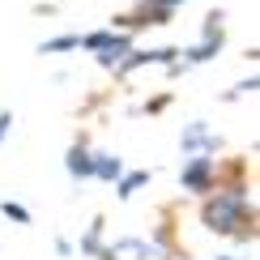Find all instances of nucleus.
Here are the masks:
<instances>
[{"mask_svg":"<svg viewBox=\"0 0 260 260\" xmlns=\"http://www.w3.org/2000/svg\"><path fill=\"white\" fill-rule=\"evenodd\" d=\"M149 179H154L149 171H124V175L115 179L111 188H115V197H120V201H133V197H137L141 188H149Z\"/></svg>","mask_w":260,"mask_h":260,"instance_id":"obj_7","label":"nucleus"},{"mask_svg":"<svg viewBox=\"0 0 260 260\" xmlns=\"http://www.w3.org/2000/svg\"><path fill=\"white\" fill-rule=\"evenodd\" d=\"M222 26H226V13H222V9H209V13H205L201 35H222Z\"/></svg>","mask_w":260,"mask_h":260,"instance_id":"obj_12","label":"nucleus"},{"mask_svg":"<svg viewBox=\"0 0 260 260\" xmlns=\"http://www.w3.org/2000/svg\"><path fill=\"white\" fill-rule=\"evenodd\" d=\"M13 133V111H0V141Z\"/></svg>","mask_w":260,"mask_h":260,"instance_id":"obj_15","label":"nucleus"},{"mask_svg":"<svg viewBox=\"0 0 260 260\" xmlns=\"http://www.w3.org/2000/svg\"><path fill=\"white\" fill-rule=\"evenodd\" d=\"M167 103H171V94H158V99H149V103H145V111H149V115H158Z\"/></svg>","mask_w":260,"mask_h":260,"instance_id":"obj_14","label":"nucleus"},{"mask_svg":"<svg viewBox=\"0 0 260 260\" xmlns=\"http://www.w3.org/2000/svg\"><path fill=\"white\" fill-rule=\"evenodd\" d=\"M64 171H69L73 179H90V171H94V149L85 145V137H77L69 145V154H64Z\"/></svg>","mask_w":260,"mask_h":260,"instance_id":"obj_6","label":"nucleus"},{"mask_svg":"<svg viewBox=\"0 0 260 260\" xmlns=\"http://www.w3.org/2000/svg\"><path fill=\"white\" fill-rule=\"evenodd\" d=\"M0 213H5V218L9 222H17V226H30V209H26V205H17V201H0Z\"/></svg>","mask_w":260,"mask_h":260,"instance_id":"obj_11","label":"nucleus"},{"mask_svg":"<svg viewBox=\"0 0 260 260\" xmlns=\"http://www.w3.org/2000/svg\"><path fill=\"white\" fill-rule=\"evenodd\" d=\"M222 47H226V30H222V35H201V43H192V47L179 51V64H183V69H192V64H209V60L222 56Z\"/></svg>","mask_w":260,"mask_h":260,"instance_id":"obj_5","label":"nucleus"},{"mask_svg":"<svg viewBox=\"0 0 260 260\" xmlns=\"http://www.w3.org/2000/svg\"><path fill=\"white\" fill-rule=\"evenodd\" d=\"M133 47H137V43H133V35H128V30H111V35H107V43L94 51V64H99V69H107V73H115V69H120V60H124Z\"/></svg>","mask_w":260,"mask_h":260,"instance_id":"obj_4","label":"nucleus"},{"mask_svg":"<svg viewBox=\"0 0 260 260\" xmlns=\"http://www.w3.org/2000/svg\"><path fill=\"white\" fill-rule=\"evenodd\" d=\"M201 222L205 231L213 235H226V239H239V243H252L256 239V213H252V192H247L243 179H226L209 197H201Z\"/></svg>","mask_w":260,"mask_h":260,"instance_id":"obj_1","label":"nucleus"},{"mask_svg":"<svg viewBox=\"0 0 260 260\" xmlns=\"http://www.w3.org/2000/svg\"><path fill=\"white\" fill-rule=\"evenodd\" d=\"M213 260H239V256H213Z\"/></svg>","mask_w":260,"mask_h":260,"instance_id":"obj_17","label":"nucleus"},{"mask_svg":"<svg viewBox=\"0 0 260 260\" xmlns=\"http://www.w3.org/2000/svg\"><path fill=\"white\" fill-rule=\"evenodd\" d=\"M77 39L81 35H56V39H43L39 51L43 56H64V51H77Z\"/></svg>","mask_w":260,"mask_h":260,"instance_id":"obj_9","label":"nucleus"},{"mask_svg":"<svg viewBox=\"0 0 260 260\" xmlns=\"http://www.w3.org/2000/svg\"><path fill=\"white\" fill-rule=\"evenodd\" d=\"M179 149H183V158H192V154H213V158H218L222 137L213 133L205 120H192V124L179 128Z\"/></svg>","mask_w":260,"mask_h":260,"instance_id":"obj_3","label":"nucleus"},{"mask_svg":"<svg viewBox=\"0 0 260 260\" xmlns=\"http://www.w3.org/2000/svg\"><path fill=\"white\" fill-rule=\"evenodd\" d=\"M120 175H124V162H120V154H94V171H90V179L115 183Z\"/></svg>","mask_w":260,"mask_h":260,"instance_id":"obj_8","label":"nucleus"},{"mask_svg":"<svg viewBox=\"0 0 260 260\" xmlns=\"http://www.w3.org/2000/svg\"><path fill=\"white\" fill-rule=\"evenodd\" d=\"M77 252H85V256H99V252H103V218H94V222H90V231L81 235Z\"/></svg>","mask_w":260,"mask_h":260,"instance_id":"obj_10","label":"nucleus"},{"mask_svg":"<svg viewBox=\"0 0 260 260\" xmlns=\"http://www.w3.org/2000/svg\"><path fill=\"white\" fill-rule=\"evenodd\" d=\"M260 90V77H256V73H247V77L239 81V85H235V90L231 94H226V99H243V94H247V99H252V94Z\"/></svg>","mask_w":260,"mask_h":260,"instance_id":"obj_13","label":"nucleus"},{"mask_svg":"<svg viewBox=\"0 0 260 260\" xmlns=\"http://www.w3.org/2000/svg\"><path fill=\"white\" fill-rule=\"evenodd\" d=\"M218 183L222 179H218V158H213V154L183 158V167H179V188L183 192H192V197H209Z\"/></svg>","mask_w":260,"mask_h":260,"instance_id":"obj_2","label":"nucleus"},{"mask_svg":"<svg viewBox=\"0 0 260 260\" xmlns=\"http://www.w3.org/2000/svg\"><path fill=\"white\" fill-rule=\"evenodd\" d=\"M56 252H60L64 260H69V256H73V243H69V239H64V235H60V239H56Z\"/></svg>","mask_w":260,"mask_h":260,"instance_id":"obj_16","label":"nucleus"}]
</instances>
